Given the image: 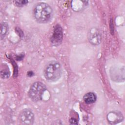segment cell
I'll return each instance as SVG.
<instances>
[{
	"instance_id": "9",
	"label": "cell",
	"mask_w": 125,
	"mask_h": 125,
	"mask_svg": "<svg viewBox=\"0 0 125 125\" xmlns=\"http://www.w3.org/2000/svg\"><path fill=\"white\" fill-rule=\"evenodd\" d=\"M8 25L6 22H2L0 23V39L2 40L6 35L8 31Z\"/></svg>"
},
{
	"instance_id": "1",
	"label": "cell",
	"mask_w": 125,
	"mask_h": 125,
	"mask_svg": "<svg viewBox=\"0 0 125 125\" xmlns=\"http://www.w3.org/2000/svg\"><path fill=\"white\" fill-rule=\"evenodd\" d=\"M34 17L39 23H45L49 21L53 16V10L51 7L46 3H37L33 10Z\"/></svg>"
},
{
	"instance_id": "3",
	"label": "cell",
	"mask_w": 125,
	"mask_h": 125,
	"mask_svg": "<svg viewBox=\"0 0 125 125\" xmlns=\"http://www.w3.org/2000/svg\"><path fill=\"white\" fill-rule=\"evenodd\" d=\"M46 89V88L44 84L41 82H36L32 84L29 89V97L33 101L37 102L42 100Z\"/></svg>"
},
{
	"instance_id": "2",
	"label": "cell",
	"mask_w": 125,
	"mask_h": 125,
	"mask_svg": "<svg viewBox=\"0 0 125 125\" xmlns=\"http://www.w3.org/2000/svg\"><path fill=\"white\" fill-rule=\"evenodd\" d=\"M62 73L60 63L55 61L49 62L44 70V76L46 80L49 82H56L61 77Z\"/></svg>"
},
{
	"instance_id": "11",
	"label": "cell",
	"mask_w": 125,
	"mask_h": 125,
	"mask_svg": "<svg viewBox=\"0 0 125 125\" xmlns=\"http://www.w3.org/2000/svg\"><path fill=\"white\" fill-rule=\"evenodd\" d=\"M28 0H17L15 1V4L17 6L22 7L28 3Z\"/></svg>"
},
{
	"instance_id": "12",
	"label": "cell",
	"mask_w": 125,
	"mask_h": 125,
	"mask_svg": "<svg viewBox=\"0 0 125 125\" xmlns=\"http://www.w3.org/2000/svg\"><path fill=\"white\" fill-rule=\"evenodd\" d=\"M69 123L71 125H77L78 121L75 118H71L69 120Z\"/></svg>"
},
{
	"instance_id": "7",
	"label": "cell",
	"mask_w": 125,
	"mask_h": 125,
	"mask_svg": "<svg viewBox=\"0 0 125 125\" xmlns=\"http://www.w3.org/2000/svg\"><path fill=\"white\" fill-rule=\"evenodd\" d=\"M107 120L110 124H117L122 122L123 120V116L121 113L111 112L107 115Z\"/></svg>"
},
{
	"instance_id": "6",
	"label": "cell",
	"mask_w": 125,
	"mask_h": 125,
	"mask_svg": "<svg viewBox=\"0 0 125 125\" xmlns=\"http://www.w3.org/2000/svg\"><path fill=\"white\" fill-rule=\"evenodd\" d=\"M89 42L93 45H98L101 41V36L99 31L96 28H91L88 34Z\"/></svg>"
},
{
	"instance_id": "4",
	"label": "cell",
	"mask_w": 125,
	"mask_h": 125,
	"mask_svg": "<svg viewBox=\"0 0 125 125\" xmlns=\"http://www.w3.org/2000/svg\"><path fill=\"white\" fill-rule=\"evenodd\" d=\"M19 121L22 125H32L34 122V113L29 109H24L19 114Z\"/></svg>"
},
{
	"instance_id": "8",
	"label": "cell",
	"mask_w": 125,
	"mask_h": 125,
	"mask_svg": "<svg viewBox=\"0 0 125 125\" xmlns=\"http://www.w3.org/2000/svg\"><path fill=\"white\" fill-rule=\"evenodd\" d=\"M83 99L86 104H91L96 102L97 97L94 93L90 92L85 94L84 95Z\"/></svg>"
},
{
	"instance_id": "10",
	"label": "cell",
	"mask_w": 125,
	"mask_h": 125,
	"mask_svg": "<svg viewBox=\"0 0 125 125\" xmlns=\"http://www.w3.org/2000/svg\"><path fill=\"white\" fill-rule=\"evenodd\" d=\"M3 66H1L0 74L1 77L3 79H7L10 76V72L8 66L6 64H3Z\"/></svg>"
},
{
	"instance_id": "5",
	"label": "cell",
	"mask_w": 125,
	"mask_h": 125,
	"mask_svg": "<svg viewBox=\"0 0 125 125\" xmlns=\"http://www.w3.org/2000/svg\"><path fill=\"white\" fill-rule=\"evenodd\" d=\"M63 38V32L62 27L57 24L54 28L53 34L50 38L51 43L54 46H58L61 43Z\"/></svg>"
}]
</instances>
